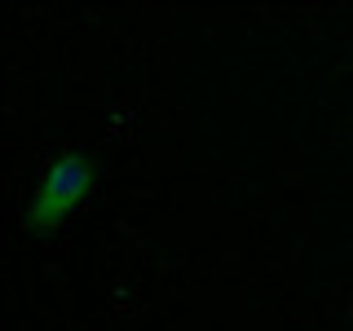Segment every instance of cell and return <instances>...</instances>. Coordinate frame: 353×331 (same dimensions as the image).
I'll list each match as a JSON object with an SVG mask.
<instances>
[{"mask_svg": "<svg viewBox=\"0 0 353 331\" xmlns=\"http://www.w3.org/2000/svg\"><path fill=\"white\" fill-rule=\"evenodd\" d=\"M88 185H93V159L80 154V150L58 154V159L40 172V185L27 203V225L31 230H53L58 221H66L84 203Z\"/></svg>", "mask_w": 353, "mask_h": 331, "instance_id": "obj_1", "label": "cell"}]
</instances>
